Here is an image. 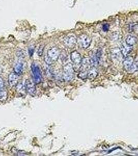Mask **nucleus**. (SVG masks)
Masks as SVG:
<instances>
[{
  "label": "nucleus",
  "instance_id": "nucleus-23",
  "mask_svg": "<svg viewBox=\"0 0 138 156\" xmlns=\"http://www.w3.org/2000/svg\"><path fill=\"white\" fill-rule=\"evenodd\" d=\"M43 47H40V49H38V55L39 56H41L43 54Z\"/></svg>",
  "mask_w": 138,
  "mask_h": 156
},
{
  "label": "nucleus",
  "instance_id": "nucleus-2",
  "mask_svg": "<svg viewBox=\"0 0 138 156\" xmlns=\"http://www.w3.org/2000/svg\"><path fill=\"white\" fill-rule=\"evenodd\" d=\"M74 77V69L71 63L66 64L63 67V77L65 81L70 82L73 79Z\"/></svg>",
  "mask_w": 138,
  "mask_h": 156
},
{
  "label": "nucleus",
  "instance_id": "nucleus-16",
  "mask_svg": "<svg viewBox=\"0 0 138 156\" xmlns=\"http://www.w3.org/2000/svg\"><path fill=\"white\" fill-rule=\"evenodd\" d=\"M138 41V39L136 36L129 35L128 36L126 39V43L127 44L132 47L134 45L136 44Z\"/></svg>",
  "mask_w": 138,
  "mask_h": 156
},
{
  "label": "nucleus",
  "instance_id": "nucleus-6",
  "mask_svg": "<svg viewBox=\"0 0 138 156\" xmlns=\"http://www.w3.org/2000/svg\"><path fill=\"white\" fill-rule=\"evenodd\" d=\"M78 42L80 47L83 49H86L90 46L92 42V39L89 36L83 34L79 37Z\"/></svg>",
  "mask_w": 138,
  "mask_h": 156
},
{
  "label": "nucleus",
  "instance_id": "nucleus-4",
  "mask_svg": "<svg viewBox=\"0 0 138 156\" xmlns=\"http://www.w3.org/2000/svg\"><path fill=\"white\" fill-rule=\"evenodd\" d=\"M134 59L131 56H127L125 57L123 61V67L127 71H134L137 69V66L136 64L134 63Z\"/></svg>",
  "mask_w": 138,
  "mask_h": 156
},
{
  "label": "nucleus",
  "instance_id": "nucleus-3",
  "mask_svg": "<svg viewBox=\"0 0 138 156\" xmlns=\"http://www.w3.org/2000/svg\"><path fill=\"white\" fill-rule=\"evenodd\" d=\"M31 69L34 82L36 84H39L41 82L42 79V74L39 66L38 63H33L32 64Z\"/></svg>",
  "mask_w": 138,
  "mask_h": 156
},
{
  "label": "nucleus",
  "instance_id": "nucleus-14",
  "mask_svg": "<svg viewBox=\"0 0 138 156\" xmlns=\"http://www.w3.org/2000/svg\"><path fill=\"white\" fill-rule=\"evenodd\" d=\"M111 55L113 59L117 61H119L121 59V56H123L121 50L118 47H115L111 50Z\"/></svg>",
  "mask_w": 138,
  "mask_h": 156
},
{
  "label": "nucleus",
  "instance_id": "nucleus-21",
  "mask_svg": "<svg viewBox=\"0 0 138 156\" xmlns=\"http://www.w3.org/2000/svg\"><path fill=\"white\" fill-rule=\"evenodd\" d=\"M135 27H136L135 23H130L129 25V28H128L129 30V32L134 31Z\"/></svg>",
  "mask_w": 138,
  "mask_h": 156
},
{
  "label": "nucleus",
  "instance_id": "nucleus-22",
  "mask_svg": "<svg viewBox=\"0 0 138 156\" xmlns=\"http://www.w3.org/2000/svg\"><path fill=\"white\" fill-rule=\"evenodd\" d=\"M34 50V49L32 47H30L28 49V52H29V54L30 56H32V55H33Z\"/></svg>",
  "mask_w": 138,
  "mask_h": 156
},
{
  "label": "nucleus",
  "instance_id": "nucleus-5",
  "mask_svg": "<svg viewBox=\"0 0 138 156\" xmlns=\"http://www.w3.org/2000/svg\"><path fill=\"white\" fill-rule=\"evenodd\" d=\"M70 58L72 62L73 63L74 65L76 66V67H78V69H80L81 63H82V58L81 55L78 51H73L71 53Z\"/></svg>",
  "mask_w": 138,
  "mask_h": 156
},
{
  "label": "nucleus",
  "instance_id": "nucleus-13",
  "mask_svg": "<svg viewBox=\"0 0 138 156\" xmlns=\"http://www.w3.org/2000/svg\"><path fill=\"white\" fill-rule=\"evenodd\" d=\"M7 97V93L4 90V81L2 78L0 77V101H4Z\"/></svg>",
  "mask_w": 138,
  "mask_h": 156
},
{
  "label": "nucleus",
  "instance_id": "nucleus-15",
  "mask_svg": "<svg viewBox=\"0 0 138 156\" xmlns=\"http://www.w3.org/2000/svg\"><path fill=\"white\" fill-rule=\"evenodd\" d=\"M97 76H98V71L96 68L94 67L89 69L87 74V78L90 80H94Z\"/></svg>",
  "mask_w": 138,
  "mask_h": 156
},
{
  "label": "nucleus",
  "instance_id": "nucleus-7",
  "mask_svg": "<svg viewBox=\"0 0 138 156\" xmlns=\"http://www.w3.org/2000/svg\"><path fill=\"white\" fill-rule=\"evenodd\" d=\"M63 44L65 47L69 49H73L77 43V40L76 37L72 35H69L65 38L63 41Z\"/></svg>",
  "mask_w": 138,
  "mask_h": 156
},
{
  "label": "nucleus",
  "instance_id": "nucleus-12",
  "mask_svg": "<svg viewBox=\"0 0 138 156\" xmlns=\"http://www.w3.org/2000/svg\"><path fill=\"white\" fill-rule=\"evenodd\" d=\"M120 50H121V54L123 56V57H127L128 54L131 52L132 47L129 46L125 43L121 45Z\"/></svg>",
  "mask_w": 138,
  "mask_h": 156
},
{
  "label": "nucleus",
  "instance_id": "nucleus-10",
  "mask_svg": "<svg viewBox=\"0 0 138 156\" xmlns=\"http://www.w3.org/2000/svg\"><path fill=\"white\" fill-rule=\"evenodd\" d=\"M19 79V75L15 72H12L9 74L8 78V82L9 86L11 87H14L18 85Z\"/></svg>",
  "mask_w": 138,
  "mask_h": 156
},
{
  "label": "nucleus",
  "instance_id": "nucleus-19",
  "mask_svg": "<svg viewBox=\"0 0 138 156\" xmlns=\"http://www.w3.org/2000/svg\"><path fill=\"white\" fill-rule=\"evenodd\" d=\"M111 38H112L113 40H118L119 38V34L117 32H115V33H113Z\"/></svg>",
  "mask_w": 138,
  "mask_h": 156
},
{
  "label": "nucleus",
  "instance_id": "nucleus-17",
  "mask_svg": "<svg viewBox=\"0 0 138 156\" xmlns=\"http://www.w3.org/2000/svg\"><path fill=\"white\" fill-rule=\"evenodd\" d=\"M87 74H88V71H80V72L78 74V77L83 80H86V79L87 78Z\"/></svg>",
  "mask_w": 138,
  "mask_h": 156
},
{
  "label": "nucleus",
  "instance_id": "nucleus-20",
  "mask_svg": "<svg viewBox=\"0 0 138 156\" xmlns=\"http://www.w3.org/2000/svg\"><path fill=\"white\" fill-rule=\"evenodd\" d=\"M109 28H110V26H109V25L108 23H105L103 25L102 27V29L104 31L107 32L109 30Z\"/></svg>",
  "mask_w": 138,
  "mask_h": 156
},
{
  "label": "nucleus",
  "instance_id": "nucleus-9",
  "mask_svg": "<svg viewBox=\"0 0 138 156\" xmlns=\"http://www.w3.org/2000/svg\"><path fill=\"white\" fill-rule=\"evenodd\" d=\"M101 56H102V51L100 49H98L96 51V52L92 55L89 60L91 66L95 67L98 65L100 61Z\"/></svg>",
  "mask_w": 138,
  "mask_h": 156
},
{
  "label": "nucleus",
  "instance_id": "nucleus-11",
  "mask_svg": "<svg viewBox=\"0 0 138 156\" xmlns=\"http://www.w3.org/2000/svg\"><path fill=\"white\" fill-rule=\"evenodd\" d=\"M24 69H25L24 61L21 59H19V61H17L16 63L14 68V72L19 76L21 75V74L23 73Z\"/></svg>",
  "mask_w": 138,
  "mask_h": 156
},
{
  "label": "nucleus",
  "instance_id": "nucleus-18",
  "mask_svg": "<svg viewBox=\"0 0 138 156\" xmlns=\"http://www.w3.org/2000/svg\"><path fill=\"white\" fill-rule=\"evenodd\" d=\"M17 55L19 58H20V59H23V57L25 56V53H23V51L22 50H19L17 52Z\"/></svg>",
  "mask_w": 138,
  "mask_h": 156
},
{
  "label": "nucleus",
  "instance_id": "nucleus-1",
  "mask_svg": "<svg viewBox=\"0 0 138 156\" xmlns=\"http://www.w3.org/2000/svg\"><path fill=\"white\" fill-rule=\"evenodd\" d=\"M60 55V53L59 49L56 47H53L48 50L47 57L45 58V61L46 63L49 65H52L53 62L58 61Z\"/></svg>",
  "mask_w": 138,
  "mask_h": 156
},
{
  "label": "nucleus",
  "instance_id": "nucleus-8",
  "mask_svg": "<svg viewBox=\"0 0 138 156\" xmlns=\"http://www.w3.org/2000/svg\"><path fill=\"white\" fill-rule=\"evenodd\" d=\"M25 87L26 92L29 95L34 96L36 94V87L33 82L29 79L26 80L25 83Z\"/></svg>",
  "mask_w": 138,
  "mask_h": 156
}]
</instances>
